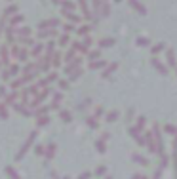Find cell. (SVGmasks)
Here are the masks:
<instances>
[{
  "label": "cell",
  "mask_w": 177,
  "mask_h": 179,
  "mask_svg": "<svg viewBox=\"0 0 177 179\" xmlns=\"http://www.w3.org/2000/svg\"><path fill=\"white\" fill-rule=\"evenodd\" d=\"M78 2H80V8H82V10H84V14L88 15V10H86V2H84V0H78Z\"/></svg>",
  "instance_id": "19"
},
{
  "label": "cell",
  "mask_w": 177,
  "mask_h": 179,
  "mask_svg": "<svg viewBox=\"0 0 177 179\" xmlns=\"http://www.w3.org/2000/svg\"><path fill=\"white\" fill-rule=\"evenodd\" d=\"M59 88H61V90H67V88H69V84H67V82H59Z\"/></svg>",
  "instance_id": "22"
},
{
  "label": "cell",
  "mask_w": 177,
  "mask_h": 179,
  "mask_svg": "<svg viewBox=\"0 0 177 179\" xmlns=\"http://www.w3.org/2000/svg\"><path fill=\"white\" fill-rule=\"evenodd\" d=\"M21 84H23V82H21V78H19V80H15V82L11 84V90H17L19 86H21Z\"/></svg>",
  "instance_id": "14"
},
{
  "label": "cell",
  "mask_w": 177,
  "mask_h": 179,
  "mask_svg": "<svg viewBox=\"0 0 177 179\" xmlns=\"http://www.w3.org/2000/svg\"><path fill=\"white\" fill-rule=\"evenodd\" d=\"M78 32H80V34H86V32H88V27H82V29H80Z\"/></svg>",
  "instance_id": "24"
},
{
  "label": "cell",
  "mask_w": 177,
  "mask_h": 179,
  "mask_svg": "<svg viewBox=\"0 0 177 179\" xmlns=\"http://www.w3.org/2000/svg\"><path fill=\"white\" fill-rule=\"evenodd\" d=\"M78 63H80V61H72V63L69 65V67H67V72H71L72 69H76V67H78Z\"/></svg>",
  "instance_id": "9"
},
{
  "label": "cell",
  "mask_w": 177,
  "mask_h": 179,
  "mask_svg": "<svg viewBox=\"0 0 177 179\" xmlns=\"http://www.w3.org/2000/svg\"><path fill=\"white\" fill-rule=\"evenodd\" d=\"M48 25H54V27H57V25H59V19H50V21H48Z\"/></svg>",
  "instance_id": "18"
},
{
  "label": "cell",
  "mask_w": 177,
  "mask_h": 179,
  "mask_svg": "<svg viewBox=\"0 0 177 179\" xmlns=\"http://www.w3.org/2000/svg\"><path fill=\"white\" fill-rule=\"evenodd\" d=\"M15 97H17V93H10V95L6 97V101H4V103H11V101H14Z\"/></svg>",
  "instance_id": "11"
},
{
  "label": "cell",
  "mask_w": 177,
  "mask_h": 179,
  "mask_svg": "<svg viewBox=\"0 0 177 179\" xmlns=\"http://www.w3.org/2000/svg\"><path fill=\"white\" fill-rule=\"evenodd\" d=\"M48 93H50V90H44V92H42V93H40V95H38V97H34V99H33V103H31V105H33V107H36V105H40V101H42V99H44V97H46V95H48Z\"/></svg>",
  "instance_id": "1"
},
{
  "label": "cell",
  "mask_w": 177,
  "mask_h": 179,
  "mask_svg": "<svg viewBox=\"0 0 177 179\" xmlns=\"http://www.w3.org/2000/svg\"><path fill=\"white\" fill-rule=\"evenodd\" d=\"M21 21H23V15H14L11 21H10V25L14 27V25H17V23H21Z\"/></svg>",
  "instance_id": "5"
},
{
  "label": "cell",
  "mask_w": 177,
  "mask_h": 179,
  "mask_svg": "<svg viewBox=\"0 0 177 179\" xmlns=\"http://www.w3.org/2000/svg\"><path fill=\"white\" fill-rule=\"evenodd\" d=\"M54 46H55V44H54V42H51V40H50V44H48V46H46L48 54H51V52H54Z\"/></svg>",
  "instance_id": "16"
},
{
  "label": "cell",
  "mask_w": 177,
  "mask_h": 179,
  "mask_svg": "<svg viewBox=\"0 0 177 179\" xmlns=\"http://www.w3.org/2000/svg\"><path fill=\"white\" fill-rule=\"evenodd\" d=\"M15 11H17V8H15V6H10L6 11H4V19H6V17H10V15H14Z\"/></svg>",
  "instance_id": "4"
},
{
  "label": "cell",
  "mask_w": 177,
  "mask_h": 179,
  "mask_svg": "<svg viewBox=\"0 0 177 179\" xmlns=\"http://www.w3.org/2000/svg\"><path fill=\"white\" fill-rule=\"evenodd\" d=\"M71 42V38H69V36H61V40H59V44H61V46H67V44H69Z\"/></svg>",
  "instance_id": "8"
},
{
  "label": "cell",
  "mask_w": 177,
  "mask_h": 179,
  "mask_svg": "<svg viewBox=\"0 0 177 179\" xmlns=\"http://www.w3.org/2000/svg\"><path fill=\"white\" fill-rule=\"evenodd\" d=\"M40 54H42V44H36V46L33 48V55H34V57H38Z\"/></svg>",
  "instance_id": "6"
},
{
  "label": "cell",
  "mask_w": 177,
  "mask_h": 179,
  "mask_svg": "<svg viewBox=\"0 0 177 179\" xmlns=\"http://www.w3.org/2000/svg\"><path fill=\"white\" fill-rule=\"evenodd\" d=\"M2 63L4 65L10 63V52H8V48H4V50H2Z\"/></svg>",
  "instance_id": "3"
},
{
  "label": "cell",
  "mask_w": 177,
  "mask_h": 179,
  "mask_svg": "<svg viewBox=\"0 0 177 179\" xmlns=\"http://www.w3.org/2000/svg\"><path fill=\"white\" fill-rule=\"evenodd\" d=\"M72 8H74V6H72L71 2H63V10H65V11L67 10H72Z\"/></svg>",
  "instance_id": "15"
},
{
  "label": "cell",
  "mask_w": 177,
  "mask_h": 179,
  "mask_svg": "<svg viewBox=\"0 0 177 179\" xmlns=\"http://www.w3.org/2000/svg\"><path fill=\"white\" fill-rule=\"evenodd\" d=\"M72 55H74V52H72V50H71V52H69V54H67V55H65V59H67V61H69V59H72Z\"/></svg>",
  "instance_id": "23"
},
{
  "label": "cell",
  "mask_w": 177,
  "mask_h": 179,
  "mask_svg": "<svg viewBox=\"0 0 177 179\" xmlns=\"http://www.w3.org/2000/svg\"><path fill=\"white\" fill-rule=\"evenodd\" d=\"M80 72H82V71H76L74 74H71V80H76V78H78V76H80Z\"/></svg>",
  "instance_id": "21"
},
{
  "label": "cell",
  "mask_w": 177,
  "mask_h": 179,
  "mask_svg": "<svg viewBox=\"0 0 177 179\" xmlns=\"http://www.w3.org/2000/svg\"><path fill=\"white\" fill-rule=\"evenodd\" d=\"M44 124H48V116H42V118L38 120V126H44Z\"/></svg>",
  "instance_id": "17"
},
{
  "label": "cell",
  "mask_w": 177,
  "mask_h": 179,
  "mask_svg": "<svg viewBox=\"0 0 177 179\" xmlns=\"http://www.w3.org/2000/svg\"><path fill=\"white\" fill-rule=\"evenodd\" d=\"M0 112H2V118H8V111L4 107H0Z\"/></svg>",
  "instance_id": "20"
},
{
  "label": "cell",
  "mask_w": 177,
  "mask_h": 179,
  "mask_svg": "<svg viewBox=\"0 0 177 179\" xmlns=\"http://www.w3.org/2000/svg\"><path fill=\"white\" fill-rule=\"evenodd\" d=\"M17 34H19V36H29V34H31V29H29V27H25V29L17 31Z\"/></svg>",
  "instance_id": "7"
},
{
  "label": "cell",
  "mask_w": 177,
  "mask_h": 179,
  "mask_svg": "<svg viewBox=\"0 0 177 179\" xmlns=\"http://www.w3.org/2000/svg\"><path fill=\"white\" fill-rule=\"evenodd\" d=\"M61 118H63V120H67V122H69V120H71V112H67V111H63V112H61Z\"/></svg>",
  "instance_id": "13"
},
{
  "label": "cell",
  "mask_w": 177,
  "mask_h": 179,
  "mask_svg": "<svg viewBox=\"0 0 177 179\" xmlns=\"http://www.w3.org/2000/svg\"><path fill=\"white\" fill-rule=\"evenodd\" d=\"M54 80H57V74H55V72H50V74H48V80H46V82H54Z\"/></svg>",
  "instance_id": "10"
},
{
  "label": "cell",
  "mask_w": 177,
  "mask_h": 179,
  "mask_svg": "<svg viewBox=\"0 0 177 179\" xmlns=\"http://www.w3.org/2000/svg\"><path fill=\"white\" fill-rule=\"evenodd\" d=\"M51 2H54V4H59V0H51Z\"/></svg>",
  "instance_id": "25"
},
{
  "label": "cell",
  "mask_w": 177,
  "mask_h": 179,
  "mask_svg": "<svg viewBox=\"0 0 177 179\" xmlns=\"http://www.w3.org/2000/svg\"><path fill=\"white\" fill-rule=\"evenodd\" d=\"M14 54L17 55V59H19V61H27V52H25V50H17V48H15Z\"/></svg>",
  "instance_id": "2"
},
{
  "label": "cell",
  "mask_w": 177,
  "mask_h": 179,
  "mask_svg": "<svg viewBox=\"0 0 177 179\" xmlns=\"http://www.w3.org/2000/svg\"><path fill=\"white\" fill-rule=\"evenodd\" d=\"M59 57H61L59 54H55V55H54V67H57V65L61 63V59H59Z\"/></svg>",
  "instance_id": "12"
}]
</instances>
